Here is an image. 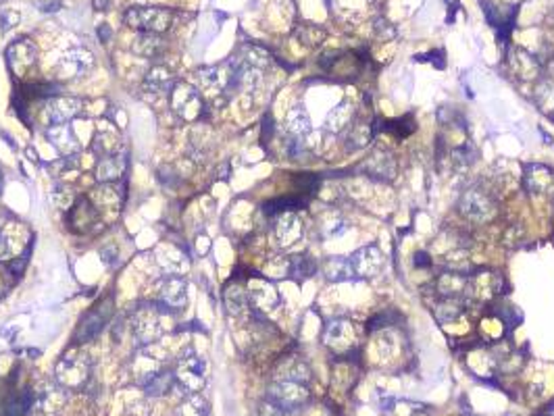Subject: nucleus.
<instances>
[{"label":"nucleus","mask_w":554,"mask_h":416,"mask_svg":"<svg viewBox=\"0 0 554 416\" xmlns=\"http://www.w3.org/2000/svg\"><path fill=\"white\" fill-rule=\"evenodd\" d=\"M177 379L182 381V385L190 392H196L200 387V383L205 381V362L198 356H190L184 358L177 371Z\"/></svg>","instance_id":"obj_23"},{"label":"nucleus","mask_w":554,"mask_h":416,"mask_svg":"<svg viewBox=\"0 0 554 416\" xmlns=\"http://www.w3.org/2000/svg\"><path fill=\"white\" fill-rule=\"evenodd\" d=\"M323 342H325V346L333 348L335 352L352 350V348H354V342H356V329H354V325H352L350 321H346V319L331 321V323L325 325Z\"/></svg>","instance_id":"obj_10"},{"label":"nucleus","mask_w":554,"mask_h":416,"mask_svg":"<svg viewBox=\"0 0 554 416\" xmlns=\"http://www.w3.org/2000/svg\"><path fill=\"white\" fill-rule=\"evenodd\" d=\"M123 21L127 27L136 31H146V33H161L167 31L173 23V13L171 8L163 6H132L125 10Z\"/></svg>","instance_id":"obj_1"},{"label":"nucleus","mask_w":554,"mask_h":416,"mask_svg":"<svg viewBox=\"0 0 554 416\" xmlns=\"http://www.w3.org/2000/svg\"><path fill=\"white\" fill-rule=\"evenodd\" d=\"M459 210H461V214H463L467 221H473V223H486V221H490V218L494 216V212H496V202H494V198H492L486 190L471 188V190H467V192L461 196Z\"/></svg>","instance_id":"obj_4"},{"label":"nucleus","mask_w":554,"mask_h":416,"mask_svg":"<svg viewBox=\"0 0 554 416\" xmlns=\"http://www.w3.org/2000/svg\"><path fill=\"white\" fill-rule=\"evenodd\" d=\"M2 186H4V175H2V171H0V192H2Z\"/></svg>","instance_id":"obj_46"},{"label":"nucleus","mask_w":554,"mask_h":416,"mask_svg":"<svg viewBox=\"0 0 554 416\" xmlns=\"http://www.w3.org/2000/svg\"><path fill=\"white\" fill-rule=\"evenodd\" d=\"M348 262H350L354 279H373L381 273L386 258L379 246H365L352 252L348 256Z\"/></svg>","instance_id":"obj_5"},{"label":"nucleus","mask_w":554,"mask_h":416,"mask_svg":"<svg viewBox=\"0 0 554 416\" xmlns=\"http://www.w3.org/2000/svg\"><path fill=\"white\" fill-rule=\"evenodd\" d=\"M304 233V227H302V221L296 212H281L277 216L276 227H274V235H276V241L281 248H287V246H294Z\"/></svg>","instance_id":"obj_15"},{"label":"nucleus","mask_w":554,"mask_h":416,"mask_svg":"<svg viewBox=\"0 0 554 416\" xmlns=\"http://www.w3.org/2000/svg\"><path fill=\"white\" fill-rule=\"evenodd\" d=\"M0 136H2L4 140H6V144H8V146H10L13 150H17V142H13V140L8 138V134H6V131H0Z\"/></svg>","instance_id":"obj_44"},{"label":"nucleus","mask_w":554,"mask_h":416,"mask_svg":"<svg viewBox=\"0 0 554 416\" xmlns=\"http://www.w3.org/2000/svg\"><path fill=\"white\" fill-rule=\"evenodd\" d=\"M417 264H423V266H429L432 264V260H429V256L425 254V252H421V254H417V260H415Z\"/></svg>","instance_id":"obj_43"},{"label":"nucleus","mask_w":554,"mask_h":416,"mask_svg":"<svg viewBox=\"0 0 554 416\" xmlns=\"http://www.w3.org/2000/svg\"><path fill=\"white\" fill-rule=\"evenodd\" d=\"M296 33H298V38L302 40V44H306V46H317V44H321L323 38H325V31H323L321 27L312 25V23H304V25H300Z\"/></svg>","instance_id":"obj_34"},{"label":"nucleus","mask_w":554,"mask_h":416,"mask_svg":"<svg viewBox=\"0 0 554 416\" xmlns=\"http://www.w3.org/2000/svg\"><path fill=\"white\" fill-rule=\"evenodd\" d=\"M196 81L200 83L203 90H207L209 94H223L230 90H236L234 83V71L230 67V63L225 65H209V67H200L196 71Z\"/></svg>","instance_id":"obj_6"},{"label":"nucleus","mask_w":554,"mask_h":416,"mask_svg":"<svg viewBox=\"0 0 554 416\" xmlns=\"http://www.w3.org/2000/svg\"><path fill=\"white\" fill-rule=\"evenodd\" d=\"M261 416H283V410L279 406H276L274 402H267L261 408Z\"/></svg>","instance_id":"obj_41"},{"label":"nucleus","mask_w":554,"mask_h":416,"mask_svg":"<svg viewBox=\"0 0 554 416\" xmlns=\"http://www.w3.org/2000/svg\"><path fill=\"white\" fill-rule=\"evenodd\" d=\"M94 6H96L98 10H106V6H109V0H94Z\"/></svg>","instance_id":"obj_45"},{"label":"nucleus","mask_w":554,"mask_h":416,"mask_svg":"<svg viewBox=\"0 0 554 416\" xmlns=\"http://www.w3.org/2000/svg\"><path fill=\"white\" fill-rule=\"evenodd\" d=\"M175 83H177L175 75L163 65H155L144 77V90L152 94H171Z\"/></svg>","instance_id":"obj_21"},{"label":"nucleus","mask_w":554,"mask_h":416,"mask_svg":"<svg viewBox=\"0 0 554 416\" xmlns=\"http://www.w3.org/2000/svg\"><path fill=\"white\" fill-rule=\"evenodd\" d=\"M132 329H134V337L144 344V346H150L155 344L163 329H161V323H159V317L152 312V310H146V312H138L132 321Z\"/></svg>","instance_id":"obj_17"},{"label":"nucleus","mask_w":554,"mask_h":416,"mask_svg":"<svg viewBox=\"0 0 554 416\" xmlns=\"http://www.w3.org/2000/svg\"><path fill=\"white\" fill-rule=\"evenodd\" d=\"M308 387L304 383H298V381H290V379H283V381H276L271 387H269V402H274L276 406H279L281 410H298L302 408L306 402H308Z\"/></svg>","instance_id":"obj_3"},{"label":"nucleus","mask_w":554,"mask_h":416,"mask_svg":"<svg viewBox=\"0 0 554 416\" xmlns=\"http://www.w3.org/2000/svg\"><path fill=\"white\" fill-rule=\"evenodd\" d=\"M67 218H69V227L71 229L84 233V231H88V229H92L96 225V221H98V208L84 196L73 207H69Z\"/></svg>","instance_id":"obj_18"},{"label":"nucleus","mask_w":554,"mask_h":416,"mask_svg":"<svg viewBox=\"0 0 554 416\" xmlns=\"http://www.w3.org/2000/svg\"><path fill=\"white\" fill-rule=\"evenodd\" d=\"M169 96H171V106L180 115V119H184V121H200V117H203L207 106H205V102H203V98L198 94V88H194L190 83H184V81H177Z\"/></svg>","instance_id":"obj_2"},{"label":"nucleus","mask_w":554,"mask_h":416,"mask_svg":"<svg viewBox=\"0 0 554 416\" xmlns=\"http://www.w3.org/2000/svg\"><path fill=\"white\" fill-rule=\"evenodd\" d=\"M248 304H253V308L261 310V312H269L279 306L281 298H279V291L277 287L265 277L261 275H255L251 279V285H248Z\"/></svg>","instance_id":"obj_8"},{"label":"nucleus","mask_w":554,"mask_h":416,"mask_svg":"<svg viewBox=\"0 0 554 416\" xmlns=\"http://www.w3.org/2000/svg\"><path fill=\"white\" fill-rule=\"evenodd\" d=\"M323 273H325V279H329V281H348V279H354L352 269H350V262L344 256H331V258H327L325 264H323Z\"/></svg>","instance_id":"obj_29"},{"label":"nucleus","mask_w":554,"mask_h":416,"mask_svg":"<svg viewBox=\"0 0 554 416\" xmlns=\"http://www.w3.org/2000/svg\"><path fill=\"white\" fill-rule=\"evenodd\" d=\"M125 171V159L119 157V154H106V157H100V161L96 163V171H94V177L98 184H111V182H117Z\"/></svg>","instance_id":"obj_24"},{"label":"nucleus","mask_w":554,"mask_h":416,"mask_svg":"<svg viewBox=\"0 0 554 416\" xmlns=\"http://www.w3.org/2000/svg\"><path fill=\"white\" fill-rule=\"evenodd\" d=\"M523 184L534 196H548L554 192V171L546 165H528L523 173Z\"/></svg>","instance_id":"obj_13"},{"label":"nucleus","mask_w":554,"mask_h":416,"mask_svg":"<svg viewBox=\"0 0 554 416\" xmlns=\"http://www.w3.org/2000/svg\"><path fill=\"white\" fill-rule=\"evenodd\" d=\"M29 254H31V243L23 250L21 256H17L15 260L8 262V271H10L13 277H21V273L25 271V266H27V262H29Z\"/></svg>","instance_id":"obj_36"},{"label":"nucleus","mask_w":554,"mask_h":416,"mask_svg":"<svg viewBox=\"0 0 554 416\" xmlns=\"http://www.w3.org/2000/svg\"><path fill=\"white\" fill-rule=\"evenodd\" d=\"M348 150H361L373 142V125L369 123H356L348 129Z\"/></svg>","instance_id":"obj_30"},{"label":"nucleus","mask_w":554,"mask_h":416,"mask_svg":"<svg viewBox=\"0 0 554 416\" xmlns=\"http://www.w3.org/2000/svg\"><path fill=\"white\" fill-rule=\"evenodd\" d=\"M186 281L177 275H169L165 277V281L161 283V291H159V300L165 302L171 310L173 308H182L186 304Z\"/></svg>","instance_id":"obj_22"},{"label":"nucleus","mask_w":554,"mask_h":416,"mask_svg":"<svg viewBox=\"0 0 554 416\" xmlns=\"http://www.w3.org/2000/svg\"><path fill=\"white\" fill-rule=\"evenodd\" d=\"M317 273V262L310 258V256H292L290 258V269H287V275L302 281V279H308Z\"/></svg>","instance_id":"obj_31"},{"label":"nucleus","mask_w":554,"mask_h":416,"mask_svg":"<svg viewBox=\"0 0 554 416\" xmlns=\"http://www.w3.org/2000/svg\"><path fill=\"white\" fill-rule=\"evenodd\" d=\"M81 111V102L73 98H48L44 109V119L48 125L69 123Z\"/></svg>","instance_id":"obj_16"},{"label":"nucleus","mask_w":554,"mask_h":416,"mask_svg":"<svg viewBox=\"0 0 554 416\" xmlns=\"http://www.w3.org/2000/svg\"><path fill=\"white\" fill-rule=\"evenodd\" d=\"M98 35H100V40L106 44L109 42V38H111V29H109V25L106 23H102L100 27H98Z\"/></svg>","instance_id":"obj_42"},{"label":"nucleus","mask_w":554,"mask_h":416,"mask_svg":"<svg viewBox=\"0 0 554 416\" xmlns=\"http://www.w3.org/2000/svg\"><path fill=\"white\" fill-rule=\"evenodd\" d=\"M92 61H94V56H92L90 50H86V48H71V50H67V52H63L58 56L56 67L67 77H81L92 67Z\"/></svg>","instance_id":"obj_14"},{"label":"nucleus","mask_w":554,"mask_h":416,"mask_svg":"<svg viewBox=\"0 0 554 416\" xmlns=\"http://www.w3.org/2000/svg\"><path fill=\"white\" fill-rule=\"evenodd\" d=\"M19 21V13L15 10H0V23H2V29H10L15 23Z\"/></svg>","instance_id":"obj_39"},{"label":"nucleus","mask_w":554,"mask_h":416,"mask_svg":"<svg viewBox=\"0 0 554 416\" xmlns=\"http://www.w3.org/2000/svg\"><path fill=\"white\" fill-rule=\"evenodd\" d=\"M0 233H2V225H0Z\"/></svg>","instance_id":"obj_47"},{"label":"nucleus","mask_w":554,"mask_h":416,"mask_svg":"<svg viewBox=\"0 0 554 416\" xmlns=\"http://www.w3.org/2000/svg\"><path fill=\"white\" fill-rule=\"evenodd\" d=\"M10 258H13V246H10V239L2 231L0 233V262H10Z\"/></svg>","instance_id":"obj_38"},{"label":"nucleus","mask_w":554,"mask_h":416,"mask_svg":"<svg viewBox=\"0 0 554 416\" xmlns=\"http://www.w3.org/2000/svg\"><path fill=\"white\" fill-rule=\"evenodd\" d=\"M203 415H205V404H203L198 398L188 400V402L182 404L180 410H177V416H203Z\"/></svg>","instance_id":"obj_37"},{"label":"nucleus","mask_w":554,"mask_h":416,"mask_svg":"<svg viewBox=\"0 0 554 416\" xmlns=\"http://www.w3.org/2000/svg\"><path fill=\"white\" fill-rule=\"evenodd\" d=\"M465 312V302L463 300H448V298H440V302L436 304V317L442 323H450L457 321L461 314Z\"/></svg>","instance_id":"obj_32"},{"label":"nucleus","mask_w":554,"mask_h":416,"mask_svg":"<svg viewBox=\"0 0 554 416\" xmlns=\"http://www.w3.org/2000/svg\"><path fill=\"white\" fill-rule=\"evenodd\" d=\"M511 58H513V71H515V75H519L523 81L536 79L540 75V61H538V56L530 54L528 50L521 48Z\"/></svg>","instance_id":"obj_28"},{"label":"nucleus","mask_w":554,"mask_h":416,"mask_svg":"<svg viewBox=\"0 0 554 416\" xmlns=\"http://www.w3.org/2000/svg\"><path fill=\"white\" fill-rule=\"evenodd\" d=\"M109 321V312H104L102 308L98 310H90L81 321H79V327L73 335V342L75 344H86V342H92L106 325Z\"/></svg>","instance_id":"obj_20"},{"label":"nucleus","mask_w":554,"mask_h":416,"mask_svg":"<svg viewBox=\"0 0 554 416\" xmlns=\"http://www.w3.org/2000/svg\"><path fill=\"white\" fill-rule=\"evenodd\" d=\"M225 306L232 314H242L248 306V294L242 287H232L225 291Z\"/></svg>","instance_id":"obj_33"},{"label":"nucleus","mask_w":554,"mask_h":416,"mask_svg":"<svg viewBox=\"0 0 554 416\" xmlns=\"http://www.w3.org/2000/svg\"><path fill=\"white\" fill-rule=\"evenodd\" d=\"M285 129L292 138H304L312 131L310 115L306 113L304 106H294L285 115Z\"/></svg>","instance_id":"obj_27"},{"label":"nucleus","mask_w":554,"mask_h":416,"mask_svg":"<svg viewBox=\"0 0 554 416\" xmlns=\"http://www.w3.org/2000/svg\"><path fill=\"white\" fill-rule=\"evenodd\" d=\"M38 48L29 40H17L6 48V63L15 71H25L35 63Z\"/></svg>","instance_id":"obj_19"},{"label":"nucleus","mask_w":554,"mask_h":416,"mask_svg":"<svg viewBox=\"0 0 554 416\" xmlns=\"http://www.w3.org/2000/svg\"><path fill=\"white\" fill-rule=\"evenodd\" d=\"M361 171L375 182H390L396 177V161L392 154L383 150H375L369 159H365V163L361 165Z\"/></svg>","instance_id":"obj_12"},{"label":"nucleus","mask_w":554,"mask_h":416,"mask_svg":"<svg viewBox=\"0 0 554 416\" xmlns=\"http://www.w3.org/2000/svg\"><path fill=\"white\" fill-rule=\"evenodd\" d=\"M100 258H102V262L109 264V266L117 264V248H115V246H104V248H100Z\"/></svg>","instance_id":"obj_40"},{"label":"nucleus","mask_w":554,"mask_h":416,"mask_svg":"<svg viewBox=\"0 0 554 416\" xmlns=\"http://www.w3.org/2000/svg\"><path fill=\"white\" fill-rule=\"evenodd\" d=\"M438 298L448 300H465L469 296V275L461 271H444L434 281Z\"/></svg>","instance_id":"obj_9"},{"label":"nucleus","mask_w":554,"mask_h":416,"mask_svg":"<svg viewBox=\"0 0 554 416\" xmlns=\"http://www.w3.org/2000/svg\"><path fill=\"white\" fill-rule=\"evenodd\" d=\"M46 140L52 144V148L63 154L65 159L67 157H77L81 152V144L77 142L73 129L69 123H54V125H48L46 127Z\"/></svg>","instance_id":"obj_11"},{"label":"nucleus","mask_w":554,"mask_h":416,"mask_svg":"<svg viewBox=\"0 0 554 416\" xmlns=\"http://www.w3.org/2000/svg\"><path fill=\"white\" fill-rule=\"evenodd\" d=\"M386 131H392L398 138H406L409 134L415 131V121L411 117H400V119H394V121H386Z\"/></svg>","instance_id":"obj_35"},{"label":"nucleus","mask_w":554,"mask_h":416,"mask_svg":"<svg viewBox=\"0 0 554 416\" xmlns=\"http://www.w3.org/2000/svg\"><path fill=\"white\" fill-rule=\"evenodd\" d=\"M167 44L165 40L159 35V33H146V31H140L136 35V40L132 42V50L140 56H148V58H155V56H161L165 52Z\"/></svg>","instance_id":"obj_26"},{"label":"nucleus","mask_w":554,"mask_h":416,"mask_svg":"<svg viewBox=\"0 0 554 416\" xmlns=\"http://www.w3.org/2000/svg\"><path fill=\"white\" fill-rule=\"evenodd\" d=\"M352 119H354V106L350 102H340L338 106H333L325 119V127L331 134H344L352 127Z\"/></svg>","instance_id":"obj_25"},{"label":"nucleus","mask_w":554,"mask_h":416,"mask_svg":"<svg viewBox=\"0 0 554 416\" xmlns=\"http://www.w3.org/2000/svg\"><path fill=\"white\" fill-rule=\"evenodd\" d=\"M90 373V362L86 354H67L56 365V377L65 387H79L84 385L86 377Z\"/></svg>","instance_id":"obj_7"}]
</instances>
